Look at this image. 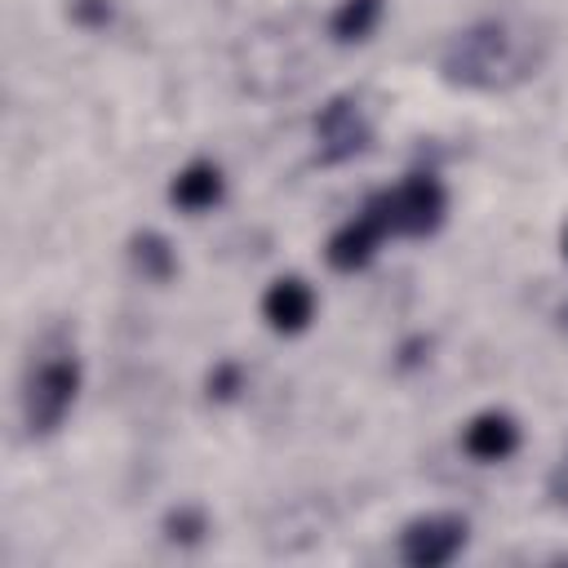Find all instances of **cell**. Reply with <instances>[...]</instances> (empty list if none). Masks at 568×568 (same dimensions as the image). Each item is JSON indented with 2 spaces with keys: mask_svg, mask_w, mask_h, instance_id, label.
<instances>
[{
  "mask_svg": "<svg viewBox=\"0 0 568 568\" xmlns=\"http://www.w3.org/2000/svg\"><path fill=\"white\" fill-rule=\"evenodd\" d=\"M444 80L466 89H497L524 75V53L515 49V36L501 22H475L453 36L444 49Z\"/></svg>",
  "mask_w": 568,
  "mask_h": 568,
  "instance_id": "cell-1",
  "label": "cell"
},
{
  "mask_svg": "<svg viewBox=\"0 0 568 568\" xmlns=\"http://www.w3.org/2000/svg\"><path fill=\"white\" fill-rule=\"evenodd\" d=\"M75 395H80V359L71 355V346H40L22 382L27 435H53L67 422Z\"/></svg>",
  "mask_w": 568,
  "mask_h": 568,
  "instance_id": "cell-2",
  "label": "cell"
},
{
  "mask_svg": "<svg viewBox=\"0 0 568 568\" xmlns=\"http://www.w3.org/2000/svg\"><path fill=\"white\" fill-rule=\"evenodd\" d=\"M377 204L390 222V235H430L448 213V195L435 173H408L399 186L377 191Z\"/></svg>",
  "mask_w": 568,
  "mask_h": 568,
  "instance_id": "cell-3",
  "label": "cell"
},
{
  "mask_svg": "<svg viewBox=\"0 0 568 568\" xmlns=\"http://www.w3.org/2000/svg\"><path fill=\"white\" fill-rule=\"evenodd\" d=\"M466 532L462 515H422L399 532V555L408 568H444L462 555Z\"/></svg>",
  "mask_w": 568,
  "mask_h": 568,
  "instance_id": "cell-4",
  "label": "cell"
},
{
  "mask_svg": "<svg viewBox=\"0 0 568 568\" xmlns=\"http://www.w3.org/2000/svg\"><path fill=\"white\" fill-rule=\"evenodd\" d=\"M315 138H320V160L324 164H342V160H355L368 146L373 124H368V115L359 111L355 98H333L315 115Z\"/></svg>",
  "mask_w": 568,
  "mask_h": 568,
  "instance_id": "cell-5",
  "label": "cell"
},
{
  "mask_svg": "<svg viewBox=\"0 0 568 568\" xmlns=\"http://www.w3.org/2000/svg\"><path fill=\"white\" fill-rule=\"evenodd\" d=\"M386 235H390V222H386V213H382L377 195H368V204H364L346 226H337V231H333V240H328L324 257H328V266H333V271H359V266L377 253V244H382Z\"/></svg>",
  "mask_w": 568,
  "mask_h": 568,
  "instance_id": "cell-6",
  "label": "cell"
},
{
  "mask_svg": "<svg viewBox=\"0 0 568 568\" xmlns=\"http://www.w3.org/2000/svg\"><path fill=\"white\" fill-rule=\"evenodd\" d=\"M262 320L275 333H302L315 320V293L302 275H280L266 293H262Z\"/></svg>",
  "mask_w": 568,
  "mask_h": 568,
  "instance_id": "cell-7",
  "label": "cell"
},
{
  "mask_svg": "<svg viewBox=\"0 0 568 568\" xmlns=\"http://www.w3.org/2000/svg\"><path fill=\"white\" fill-rule=\"evenodd\" d=\"M462 448L475 457V462H506L515 448H519V426L510 413H479L470 417V426L462 430Z\"/></svg>",
  "mask_w": 568,
  "mask_h": 568,
  "instance_id": "cell-8",
  "label": "cell"
},
{
  "mask_svg": "<svg viewBox=\"0 0 568 568\" xmlns=\"http://www.w3.org/2000/svg\"><path fill=\"white\" fill-rule=\"evenodd\" d=\"M222 169L213 164V160H191L186 169H178L173 173V182H169V200L182 209V213H204V209H213L217 200H222Z\"/></svg>",
  "mask_w": 568,
  "mask_h": 568,
  "instance_id": "cell-9",
  "label": "cell"
},
{
  "mask_svg": "<svg viewBox=\"0 0 568 568\" xmlns=\"http://www.w3.org/2000/svg\"><path fill=\"white\" fill-rule=\"evenodd\" d=\"M129 257H133L138 275L151 280V284H169L178 275V253H173V244L160 231H138L129 240Z\"/></svg>",
  "mask_w": 568,
  "mask_h": 568,
  "instance_id": "cell-10",
  "label": "cell"
},
{
  "mask_svg": "<svg viewBox=\"0 0 568 568\" xmlns=\"http://www.w3.org/2000/svg\"><path fill=\"white\" fill-rule=\"evenodd\" d=\"M377 22H382V0H342L328 18V36L337 44H355V40H368Z\"/></svg>",
  "mask_w": 568,
  "mask_h": 568,
  "instance_id": "cell-11",
  "label": "cell"
},
{
  "mask_svg": "<svg viewBox=\"0 0 568 568\" xmlns=\"http://www.w3.org/2000/svg\"><path fill=\"white\" fill-rule=\"evenodd\" d=\"M204 532H209V515L200 506H173L164 515V537L178 546H195V541H204Z\"/></svg>",
  "mask_w": 568,
  "mask_h": 568,
  "instance_id": "cell-12",
  "label": "cell"
},
{
  "mask_svg": "<svg viewBox=\"0 0 568 568\" xmlns=\"http://www.w3.org/2000/svg\"><path fill=\"white\" fill-rule=\"evenodd\" d=\"M204 386H209V399H235L244 390V368L235 359H222V364H213Z\"/></svg>",
  "mask_w": 568,
  "mask_h": 568,
  "instance_id": "cell-13",
  "label": "cell"
},
{
  "mask_svg": "<svg viewBox=\"0 0 568 568\" xmlns=\"http://www.w3.org/2000/svg\"><path fill=\"white\" fill-rule=\"evenodd\" d=\"M111 18H115L111 0H71V22L84 31H102Z\"/></svg>",
  "mask_w": 568,
  "mask_h": 568,
  "instance_id": "cell-14",
  "label": "cell"
},
{
  "mask_svg": "<svg viewBox=\"0 0 568 568\" xmlns=\"http://www.w3.org/2000/svg\"><path fill=\"white\" fill-rule=\"evenodd\" d=\"M564 257H568V226H564Z\"/></svg>",
  "mask_w": 568,
  "mask_h": 568,
  "instance_id": "cell-15",
  "label": "cell"
}]
</instances>
